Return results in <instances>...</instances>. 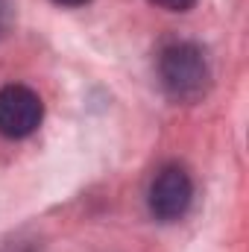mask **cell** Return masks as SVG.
<instances>
[{"instance_id":"cell-1","label":"cell","mask_w":249,"mask_h":252,"mask_svg":"<svg viewBox=\"0 0 249 252\" xmlns=\"http://www.w3.org/2000/svg\"><path fill=\"white\" fill-rule=\"evenodd\" d=\"M158 82L176 103H196L211 85V67L193 41H173L158 53Z\"/></svg>"},{"instance_id":"cell-2","label":"cell","mask_w":249,"mask_h":252,"mask_svg":"<svg viewBox=\"0 0 249 252\" xmlns=\"http://www.w3.org/2000/svg\"><path fill=\"white\" fill-rule=\"evenodd\" d=\"M193 202V179L182 164H164L147 193L150 214L161 223H176L187 214Z\"/></svg>"},{"instance_id":"cell-3","label":"cell","mask_w":249,"mask_h":252,"mask_svg":"<svg viewBox=\"0 0 249 252\" xmlns=\"http://www.w3.org/2000/svg\"><path fill=\"white\" fill-rule=\"evenodd\" d=\"M44 118L41 97L27 85H6L0 88V135L6 138H27L32 135Z\"/></svg>"},{"instance_id":"cell-4","label":"cell","mask_w":249,"mask_h":252,"mask_svg":"<svg viewBox=\"0 0 249 252\" xmlns=\"http://www.w3.org/2000/svg\"><path fill=\"white\" fill-rule=\"evenodd\" d=\"M150 3L158 9H167V12H187L196 0H150Z\"/></svg>"},{"instance_id":"cell-5","label":"cell","mask_w":249,"mask_h":252,"mask_svg":"<svg viewBox=\"0 0 249 252\" xmlns=\"http://www.w3.org/2000/svg\"><path fill=\"white\" fill-rule=\"evenodd\" d=\"M9 21H12V3L9 0H0V35L9 30Z\"/></svg>"},{"instance_id":"cell-6","label":"cell","mask_w":249,"mask_h":252,"mask_svg":"<svg viewBox=\"0 0 249 252\" xmlns=\"http://www.w3.org/2000/svg\"><path fill=\"white\" fill-rule=\"evenodd\" d=\"M53 3H59V6H70V9H73V6H85L88 0H53Z\"/></svg>"}]
</instances>
